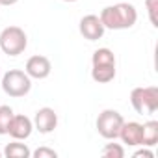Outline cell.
<instances>
[{
    "mask_svg": "<svg viewBox=\"0 0 158 158\" xmlns=\"http://www.w3.org/2000/svg\"><path fill=\"white\" fill-rule=\"evenodd\" d=\"M99 19L102 23V26L108 28V30H128L136 24L138 11L132 4L119 2V4H114V6H106L101 11Z\"/></svg>",
    "mask_w": 158,
    "mask_h": 158,
    "instance_id": "cell-1",
    "label": "cell"
},
{
    "mask_svg": "<svg viewBox=\"0 0 158 158\" xmlns=\"http://www.w3.org/2000/svg\"><path fill=\"white\" fill-rule=\"evenodd\" d=\"M2 89L6 95H10L13 99L24 97L32 89V78L21 69H10L2 76Z\"/></svg>",
    "mask_w": 158,
    "mask_h": 158,
    "instance_id": "cell-2",
    "label": "cell"
},
{
    "mask_svg": "<svg viewBox=\"0 0 158 158\" xmlns=\"http://www.w3.org/2000/svg\"><path fill=\"white\" fill-rule=\"evenodd\" d=\"M132 108L141 115H152L158 110V88H134L130 91Z\"/></svg>",
    "mask_w": 158,
    "mask_h": 158,
    "instance_id": "cell-3",
    "label": "cell"
},
{
    "mask_svg": "<svg viewBox=\"0 0 158 158\" xmlns=\"http://www.w3.org/2000/svg\"><path fill=\"white\" fill-rule=\"evenodd\" d=\"M28 45V37L23 28L19 26H8L0 32V48L8 56H19L24 52Z\"/></svg>",
    "mask_w": 158,
    "mask_h": 158,
    "instance_id": "cell-4",
    "label": "cell"
},
{
    "mask_svg": "<svg viewBox=\"0 0 158 158\" xmlns=\"http://www.w3.org/2000/svg\"><path fill=\"white\" fill-rule=\"evenodd\" d=\"M123 123H125V119L117 110H104L97 117V132L104 139H115V138H119Z\"/></svg>",
    "mask_w": 158,
    "mask_h": 158,
    "instance_id": "cell-5",
    "label": "cell"
},
{
    "mask_svg": "<svg viewBox=\"0 0 158 158\" xmlns=\"http://www.w3.org/2000/svg\"><path fill=\"white\" fill-rule=\"evenodd\" d=\"M34 128L39 130L41 134H50L56 127H58V115L52 108L45 106V108H39L34 115Z\"/></svg>",
    "mask_w": 158,
    "mask_h": 158,
    "instance_id": "cell-6",
    "label": "cell"
},
{
    "mask_svg": "<svg viewBox=\"0 0 158 158\" xmlns=\"http://www.w3.org/2000/svg\"><path fill=\"white\" fill-rule=\"evenodd\" d=\"M52 71V65H50V60L47 56H32L28 61H26V74L30 78H35V80H43L47 78Z\"/></svg>",
    "mask_w": 158,
    "mask_h": 158,
    "instance_id": "cell-7",
    "label": "cell"
},
{
    "mask_svg": "<svg viewBox=\"0 0 158 158\" xmlns=\"http://www.w3.org/2000/svg\"><path fill=\"white\" fill-rule=\"evenodd\" d=\"M104 26L101 23V19L97 15H86L80 21V34L84 35V39L88 41H97L104 35Z\"/></svg>",
    "mask_w": 158,
    "mask_h": 158,
    "instance_id": "cell-8",
    "label": "cell"
},
{
    "mask_svg": "<svg viewBox=\"0 0 158 158\" xmlns=\"http://www.w3.org/2000/svg\"><path fill=\"white\" fill-rule=\"evenodd\" d=\"M119 138L128 147H141V138H143V127H141V123H136V121H128L127 123L125 121L123 127H121Z\"/></svg>",
    "mask_w": 158,
    "mask_h": 158,
    "instance_id": "cell-9",
    "label": "cell"
},
{
    "mask_svg": "<svg viewBox=\"0 0 158 158\" xmlns=\"http://www.w3.org/2000/svg\"><path fill=\"white\" fill-rule=\"evenodd\" d=\"M32 130H34V123H32L30 117H26V115H13L8 134L13 139H28L32 136Z\"/></svg>",
    "mask_w": 158,
    "mask_h": 158,
    "instance_id": "cell-10",
    "label": "cell"
},
{
    "mask_svg": "<svg viewBox=\"0 0 158 158\" xmlns=\"http://www.w3.org/2000/svg\"><path fill=\"white\" fill-rule=\"evenodd\" d=\"M91 78L97 84H108L115 78V65H93Z\"/></svg>",
    "mask_w": 158,
    "mask_h": 158,
    "instance_id": "cell-11",
    "label": "cell"
},
{
    "mask_svg": "<svg viewBox=\"0 0 158 158\" xmlns=\"http://www.w3.org/2000/svg\"><path fill=\"white\" fill-rule=\"evenodd\" d=\"M141 127H143L141 147H154L158 143V121H147Z\"/></svg>",
    "mask_w": 158,
    "mask_h": 158,
    "instance_id": "cell-12",
    "label": "cell"
},
{
    "mask_svg": "<svg viewBox=\"0 0 158 158\" xmlns=\"http://www.w3.org/2000/svg\"><path fill=\"white\" fill-rule=\"evenodd\" d=\"M2 154L8 156V158H30L32 156V151L24 143H19V139H15L13 143H8L4 147Z\"/></svg>",
    "mask_w": 158,
    "mask_h": 158,
    "instance_id": "cell-13",
    "label": "cell"
},
{
    "mask_svg": "<svg viewBox=\"0 0 158 158\" xmlns=\"http://www.w3.org/2000/svg\"><path fill=\"white\" fill-rule=\"evenodd\" d=\"M93 65H115V56L110 48H97L91 56Z\"/></svg>",
    "mask_w": 158,
    "mask_h": 158,
    "instance_id": "cell-14",
    "label": "cell"
},
{
    "mask_svg": "<svg viewBox=\"0 0 158 158\" xmlns=\"http://www.w3.org/2000/svg\"><path fill=\"white\" fill-rule=\"evenodd\" d=\"M13 115H15V114H13L11 106H8V104H2V106H0V136L8 134Z\"/></svg>",
    "mask_w": 158,
    "mask_h": 158,
    "instance_id": "cell-15",
    "label": "cell"
},
{
    "mask_svg": "<svg viewBox=\"0 0 158 158\" xmlns=\"http://www.w3.org/2000/svg\"><path fill=\"white\" fill-rule=\"evenodd\" d=\"M104 158H123L125 156V147L121 143H106L101 151Z\"/></svg>",
    "mask_w": 158,
    "mask_h": 158,
    "instance_id": "cell-16",
    "label": "cell"
},
{
    "mask_svg": "<svg viewBox=\"0 0 158 158\" xmlns=\"http://www.w3.org/2000/svg\"><path fill=\"white\" fill-rule=\"evenodd\" d=\"M145 8H147L151 24L158 28V0H145Z\"/></svg>",
    "mask_w": 158,
    "mask_h": 158,
    "instance_id": "cell-17",
    "label": "cell"
},
{
    "mask_svg": "<svg viewBox=\"0 0 158 158\" xmlns=\"http://www.w3.org/2000/svg\"><path fill=\"white\" fill-rule=\"evenodd\" d=\"M32 156L34 158H56L58 152L54 149H48V147H39V149H35L32 152Z\"/></svg>",
    "mask_w": 158,
    "mask_h": 158,
    "instance_id": "cell-18",
    "label": "cell"
},
{
    "mask_svg": "<svg viewBox=\"0 0 158 158\" xmlns=\"http://www.w3.org/2000/svg\"><path fill=\"white\" fill-rule=\"evenodd\" d=\"M134 158H154V152L149 151L147 147H143V149H138L134 152Z\"/></svg>",
    "mask_w": 158,
    "mask_h": 158,
    "instance_id": "cell-19",
    "label": "cell"
},
{
    "mask_svg": "<svg viewBox=\"0 0 158 158\" xmlns=\"http://www.w3.org/2000/svg\"><path fill=\"white\" fill-rule=\"evenodd\" d=\"M17 2H19V0H0V6H13Z\"/></svg>",
    "mask_w": 158,
    "mask_h": 158,
    "instance_id": "cell-20",
    "label": "cell"
},
{
    "mask_svg": "<svg viewBox=\"0 0 158 158\" xmlns=\"http://www.w3.org/2000/svg\"><path fill=\"white\" fill-rule=\"evenodd\" d=\"M63 2H76V0H63Z\"/></svg>",
    "mask_w": 158,
    "mask_h": 158,
    "instance_id": "cell-21",
    "label": "cell"
},
{
    "mask_svg": "<svg viewBox=\"0 0 158 158\" xmlns=\"http://www.w3.org/2000/svg\"><path fill=\"white\" fill-rule=\"evenodd\" d=\"M0 158H2V151H0Z\"/></svg>",
    "mask_w": 158,
    "mask_h": 158,
    "instance_id": "cell-22",
    "label": "cell"
}]
</instances>
